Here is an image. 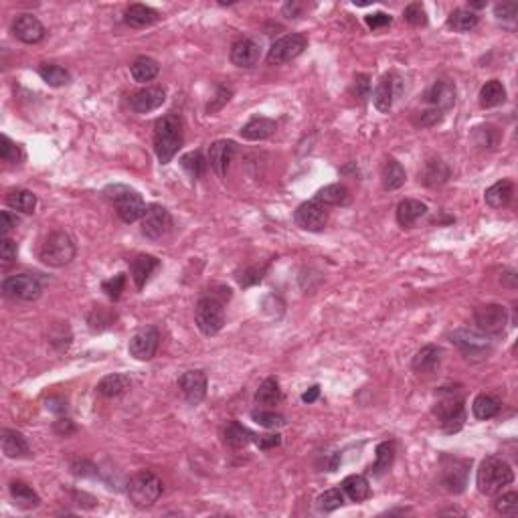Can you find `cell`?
<instances>
[{
	"label": "cell",
	"mask_w": 518,
	"mask_h": 518,
	"mask_svg": "<svg viewBox=\"0 0 518 518\" xmlns=\"http://www.w3.org/2000/svg\"><path fill=\"white\" fill-rule=\"evenodd\" d=\"M229 291H231L229 288H223L221 293L210 291L196 302L194 322L205 336H215L217 332H221L225 324V302L231 296Z\"/></svg>",
	"instance_id": "6da1fadb"
},
{
	"label": "cell",
	"mask_w": 518,
	"mask_h": 518,
	"mask_svg": "<svg viewBox=\"0 0 518 518\" xmlns=\"http://www.w3.org/2000/svg\"><path fill=\"white\" fill-rule=\"evenodd\" d=\"M182 146V120L178 113H166L154 124V152L160 164H168Z\"/></svg>",
	"instance_id": "7a4b0ae2"
},
{
	"label": "cell",
	"mask_w": 518,
	"mask_h": 518,
	"mask_svg": "<svg viewBox=\"0 0 518 518\" xmlns=\"http://www.w3.org/2000/svg\"><path fill=\"white\" fill-rule=\"evenodd\" d=\"M514 480V472L510 468V464L506 460H502L500 455H490L478 468V476H476V484L478 490L486 494V496H494L500 494L502 488L512 484Z\"/></svg>",
	"instance_id": "3957f363"
},
{
	"label": "cell",
	"mask_w": 518,
	"mask_h": 518,
	"mask_svg": "<svg viewBox=\"0 0 518 518\" xmlns=\"http://www.w3.org/2000/svg\"><path fill=\"white\" fill-rule=\"evenodd\" d=\"M39 255L49 267H63L75 258V243L63 231H55L45 239Z\"/></svg>",
	"instance_id": "277c9868"
},
{
	"label": "cell",
	"mask_w": 518,
	"mask_h": 518,
	"mask_svg": "<svg viewBox=\"0 0 518 518\" xmlns=\"http://www.w3.org/2000/svg\"><path fill=\"white\" fill-rule=\"evenodd\" d=\"M108 194L115 205V210L120 215V219L124 223H134L138 219H144L146 215V203L144 198L136 191H132L128 187H122V184H115V187H110L108 189Z\"/></svg>",
	"instance_id": "5b68a950"
},
{
	"label": "cell",
	"mask_w": 518,
	"mask_h": 518,
	"mask_svg": "<svg viewBox=\"0 0 518 518\" xmlns=\"http://www.w3.org/2000/svg\"><path fill=\"white\" fill-rule=\"evenodd\" d=\"M162 482L152 472H138L128 484V498L138 508H148L160 498Z\"/></svg>",
	"instance_id": "8992f818"
},
{
	"label": "cell",
	"mask_w": 518,
	"mask_h": 518,
	"mask_svg": "<svg viewBox=\"0 0 518 518\" xmlns=\"http://www.w3.org/2000/svg\"><path fill=\"white\" fill-rule=\"evenodd\" d=\"M437 419L441 423L446 434H455L464 427L466 423V407H464V399L455 397L452 393H448L443 399H439L434 409Z\"/></svg>",
	"instance_id": "52a82bcc"
},
{
	"label": "cell",
	"mask_w": 518,
	"mask_h": 518,
	"mask_svg": "<svg viewBox=\"0 0 518 518\" xmlns=\"http://www.w3.org/2000/svg\"><path fill=\"white\" fill-rule=\"evenodd\" d=\"M2 293L6 298H13V300L32 302V300H37L43 293V286H41V282L34 275H8V277L2 279Z\"/></svg>",
	"instance_id": "ba28073f"
},
{
	"label": "cell",
	"mask_w": 518,
	"mask_h": 518,
	"mask_svg": "<svg viewBox=\"0 0 518 518\" xmlns=\"http://www.w3.org/2000/svg\"><path fill=\"white\" fill-rule=\"evenodd\" d=\"M474 322L486 336H498L508 324V312L500 304H484V306L476 308Z\"/></svg>",
	"instance_id": "9c48e42d"
},
{
	"label": "cell",
	"mask_w": 518,
	"mask_h": 518,
	"mask_svg": "<svg viewBox=\"0 0 518 518\" xmlns=\"http://www.w3.org/2000/svg\"><path fill=\"white\" fill-rule=\"evenodd\" d=\"M308 47V39L300 32H291V34H284L282 39H277L270 53H267V63L270 65H284L300 57Z\"/></svg>",
	"instance_id": "30bf717a"
},
{
	"label": "cell",
	"mask_w": 518,
	"mask_h": 518,
	"mask_svg": "<svg viewBox=\"0 0 518 518\" xmlns=\"http://www.w3.org/2000/svg\"><path fill=\"white\" fill-rule=\"evenodd\" d=\"M170 231H172L170 213L164 207H160V205L148 207L144 219H142V233L146 237L152 239V241H158V239H164Z\"/></svg>",
	"instance_id": "8fae6325"
},
{
	"label": "cell",
	"mask_w": 518,
	"mask_h": 518,
	"mask_svg": "<svg viewBox=\"0 0 518 518\" xmlns=\"http://www.w3.org/2000/svg\"><path fill=\"white\" fill-rule=\"evenodd\" d=\"M158 344H160L158 328H156V326H144V328H140V330L130 339L128 350L130 355L134 356L136 360H150L152 356L156 355Z\"/></svg>",
	"instance_id": "7c38bea8"
},
{
	"label": "cell",
	"mask_w": 518,
	"mask_h": 518,
	"mask_svg": "<svg viewBox=\"0 0 518 518\" xmlns=\"http://www.w3.org/2000/svg\"><path fill=\"white\" fill-rule=\"evenodd\" d=\"M293 221H296V225L302 227L304 231L320 233L324 227L328 225V210L316 201H308V203H302L296 209Z\"/></svg>",
	"instance_id": "4fadbf2b"
},
{
	"label": "cell",
	"mask_w": 518,
	"mask_h": 518,
	"mask_svg": "<svg viewBox=\"0 0 518 518\" xmlns=\"http://www.w3.org/2000/svg\"><path fill=\"white\" fill-rule=\"evenodd\" d=\"M452 342L468 356H486L490 353V342H488V336L482 334V332H474V330H468V328H462V330H455L452 334Z\"/></svg>",
	"instance_id": "5bb4252c"
},
{
	"label": "cell",
	"mask_w": 518,
	"mask_h": 518,
	"mask_svg": "<svg viewBox=\"0 0 518 518\" xmlns=\"http://www.w3.org/2000/svg\"><path fill=\"white\" fill-rule=\"evenodd\" d=\"M178 388L189 405H198L207 395V374L203 371H187L178 379Z\"/></svg>",
	"instance_id": "9a60e30c"
},
{
	"label": "cell",
	"mask_w": 518,
	"mask_h": 518,
	"mask_svg": "<svg viewBox=\"0 0 518 518\" xmlns=\"http://www.w3.org/2000/svg\"><path fill=\"white\" fill-rule=\"evenodd\" d=\"M166 99V94L162 87H144L140 91H134L130 96V110L136 113H150L158 110Z\"/></svg>",
	"instance_id": "2e32d148"
},
{
	"label": "cell",
	"mask_w": 518,
	"mask_h": 518,
	"mask_svg": "<svg viewBox=\"0 0 518 518\" xmlns=\"http://www.w3.org/2000/svg\"><path fill=\"white\" fill-rule=\"evenodd\" d=\"M229 57H231V63L235 67H243V69L255 67L261 59V45L253 39H241V41L233 43Z\"/></svg>",
	"instance_id": "e0dca14e"
},
{
	"label": "cell",
	"mask_w": 518,
	"mask_h": 518,
	"mask_svg": "<svg viewBox=\"0 0 518 518\" xmlns=\"http://www.w3.org/2000/svg\"><path fill=\"white\" fill-rule=\"evenodd\" d=\"M13 32L23 43H39L45 37V27L37 16L18 15L13 23Z\"/></svg>",
	"instance_id": "ac0fdd59"
},
{
	"label": "cell",
	"mask_w": 518,
	"mask_h": 518,
	"mask_svg": "<svg viewBox=\"0 0 518 518\" xmlns=\"http://www.w3.org/2000/svg\"><path fill=\"white\" fill-rule=\"evenodd\" d=\"M237 146L233 140H217L215 144H210L209 148V162L213 166V170L219 175L221 178H225L227 168L233 160V154H235Z\"/></svg>",
	"instance_id": "d6986e66"
},
{
	"label": "cell",
	"mask_w": 518,
	"mask_h": 518,
	"mask_svg": "<svg viewBox=\"0 0 518 518\" xmlns=\"http://www.w3.org/2000/svg\"><path fill=\"white\" fill-rule=\"evenodd\" d=\"M397 83H399V80L393 73L383 75L377 83L372 101H374V108L381 113H387L393 108V101H395V96H397Z\"/></svg>",
	"instance_id": "ffe728a7"
},
{
	"label": "cell",
	"mask_w": 518,
	"mask_h": 518,
	"mask_svg": "<svg viewBox=\"0 0 518 518\" xmlns=\"http://www.w3.org/2000/svg\"><path fill=\"white\" fill-rule=\"evenodd\" d=\"M160 267V261L154 258V255H138V258L132 259L130 263V275L136 284L138 290H142L146 286V282L152 277V274Z\"/></svg>",
	"instance_id": "44dd1931"
},
{
	"label": "cell",
	"mask_w": 518,
	"mask_h": 518,
	"mask_svg": "<svg viewBox=\"0 0 518 518\" xmlns=\"http://www.w3.org/2000/svg\"><path fill=\"white\" fill-rule=\"evenodd\" d=\"M427 101L439 110H450L453 103H455V85L452 81L448 80H439L431 85V89L427 91Z\"/></svg>",
	"instance_id": "7402d4cb"
},
{
	"label": "cell",
	"mask_w": 518,
	"mask_h": 518,
	"mask_svg": "<svg viewBox=\"0 0 518 518\" xmlns=\"http://www.w3.org/2000/svg\"><path fill=\"white\" fill-rule=\"evenodd\" d=\"M439 362H441V348L436 346V344H427V346L421 348L417 355L413 356L411 367H413V371L419 372V374H429V372H434L439 367Z\"/></svg>",
	"instance_id": "603a6c76"
},
{
	"label": "cell",
	"mask_w": 518,
	"mask_h": 518,
	"mask_svg": "<svg viewBox=\"0 0 518 518\" xmlns=\"http://www.w3.org/2000/svg\"><path fill=\"white\" fill-rule=\"evenodd\" d=\"M425 215H427V205L415 198H405L397 205V223L401 227H413Z\"/></svg>",
	"instance_id": "cb8c5ba5"
},
{
	"label": "cell",
	"mask_w": 518,
	"mask_h": 518,
	"mask_svg": "<svg viewBox=\"0 0 518 518\" xmlns=\"http://www.w3.org/2000/svg\"><path fill=\"white\" fill-rule=\"evenodd\" d=\"M275 130H277V124L270 118H251L245 126L241 128V136L245 140H265L270 136H274Z\"/></svg>",
	"instance_id": "d4e9b609"
},
{
	"label": "cell",
	"mask_w": 518,
	"mask_h": 518,
	"mask_svg": "<svg viewBox=\"0 0 518 518\" xmlns=\"http://www.w3.org/2000/svg\"><path fill=\"white\" fill-rule=\"evenodd\" d=\"M0 443H2V453L6 457H27L29 455V443L23 434H18L15 429H4L2 437H0Z\"/></svg>",
	"instance_id": "484cf974"
},
{
	"label": "cell",
	"mask_w": 518,
	"mask_h": 518,
	"mask_svg": "<svg viewBox=\"0 0 518 518\" xmlns=\"http://www.w3.org/2000/svg\"><path fill=\"white\" fill-rule=\"evenodd\" d=\"M512 196H514V184H512L510 180H498V182H494L484 194L486 203H488L492 209L508 207L510 201H512Z\"/></svg>",
	"instance_id": "4316f807"
},
{
	"label": "cell",
	"mask_w": 518,
	"mask_h": 518,
	"mask_svg": "<svg viewBox=\"0 0 518 518\" xmlns=\"http://www.w3.org/2000/svg\"><path fill=\"white\" fill-rule=\"evenodd\" d=\"M448 178H450V166L439 158H429L419 175V180L425 187H439Z\"/></svg>",
	"instance_id": "83f0119b"
},
{
	"label": "cell",
	"mask_w": 518,
	"mask_h": 518,
	"mask_svg": "<svg viewBox=\"0 0 518 518\" xmlns=\"http://www.w3.org/2000/svg\"><path fill=\"white\" fill-rule=\"evenodd\" d=\"M126 23H128L130 27H136V29H144V27H150V25H154L160 15H158V11H154L152 6H146V4H130L128 8H126Z\"/></svg>",
	"instance_id": "f1b7e54d"
},
{
	"label": "cell",
	"mask_w": 518,
	"mask_h": 518,
	"mask_svg": "<svg viewBox=\"0 0 518 518\" xmlns=\"http://www.w3.org/2000/svg\"><path fill=\"white\" fill-rule=\"evenodd\" d=\"M314 201L320 203L322 207H344V205H348L350 194H348V189L344 184H328L316 193Z\"/></svg>",
	"instance_id": "f546056e"
},
{
	"label": "cell",
	"mask_w": 518,
	"mask_h": 518,
	"mask_svg": "<svg viewBox=\"0 0 518 518\" xmlns=\"http://www.w3.org/2000/svg\"><path fill=\"white\" fill-rule=\"evenodd\" d=\"M132 385V381H130V377L126 374H120V372H113V374H108V377H103L99 383H97V393L99 395H103V397H120V395H124L126 391L130 388Z\"/></svg>",
	"instance_id": "4dcf8cb0"
},
{
	"label": "cell",
	"mask_w": 518,
	"mask_h": 518,
	"mask_svg": "<svg viewBox=\"0 0 518 518\" xmlns=\"http://www.w3.org/2000/svg\"><path fill=\"white\" fill-rule=\"evenodd\" d=\"M342 492L350 498L353 502H365L371 496V486L365 476L353 474L348 478H344L342 482Z\"/></svg>",
	"instance_id": "1f68e13d"
},
{
	"label": "cell",
	"mask_w": 518,
	"mask_h": 518,
	"mask_svg": "<svg viewBox=\"0 0 518 518\" xmlns=\"http://www.w3.org/2000/svg\"><path fill=\"white\" fill-rule=\"evenodd\" d=\"M11 496L18 508H25V510H31V508H37L41 504V498L39 494L32 490L31 486L25 484V482H13L11 484Z\"/></svg>",
	"instance_id": "d6a6232c"
},
{
	"label": "cell",
	"mask_w": 518,
	"mask_h": 518,
	"mask_svg": "<svg viewBox=\"0 0 518 518\" xmlns=\"http://www.w3.org/2000/svg\"><path fill=\"white\" fill-rule=\"evenodd\" d=\"M130 73L138 83H146V81H152L160 73V65L152 57H138L130 67Z\"/></svg>",
	"instance_id": "836d02e7"
},
{
	"label": "cell",
	"mask_w": 518,
	"mask_h": 518,
	"mask_svg": "<svg viewBox=\"0 0 518 518\" xmlns=\"http://www.w3.org/2000/svg\"><path fill=\"white\" fill-rule=\"evenodd\" d=\"M480 18L469 8H457L448 16V27L455 32H469L478 27Z\"/></svg>",
	"instance_id": "e575fe53"
},
{
	"label": "cell",
	"mask_w": 518,
	"mask_h": 518,
	"mask_svg": "<svg viewBox=\"0 0 518 518\" xmlns=\"http://www.w3.org/2000/svg\"><path fill=\"white\" fill-rule=\"evenodd\" d=\"M4 203H6V207H11L13 210L31 215V213H34V207H37V196L31 191L16 189V191H11V193L6 194Z\"/></svg>",
	"instance_id": "d590c367"
},
{
	"label": "cell",
	"mask_w": 518,
	"mask_h": 518,
	"mask_svg": "<svg viewBox=\"0 0 518 518\" xmlns=\"http://www.w3.org/2000/svg\"><path fill=\"white\" fill-rule=\"evenodd\" d=\"M506 99V89L498 80H490L486 85H482L480 89V106L490 110V108H496L504 103Z\"/></svg>",
	"instance_id": "8d00e7d4"
},
{
	"label": "cell",
	"mask_w": 518,
	"mask_h": 518,
	"mask_svg": "<svg viewBox=\"0 0 518 518\" xmlns=\"http://www.w3.org/2000/svg\"><path fill=\"white\" fill-rule=\"evenodd\" d=\"M500 409H502L500 401H498L496 397H492V395H478V397L474 399V403H472L474 415L482 421L496 417V415L500 413Z\"/></svg>",
	"instance_id": "74e56055"
},
{
	"label": "cell",
	"mask_w": 518,
	"mask_h": 518,
	"mask_svg": "<svg viewBox=\"0 0 518 518\" xmlns=\"http://www.w3.org/2000/svg\"><path fill=\"white\" fill-rule=\"evenodd\" d=\"M405 178H407V175H405L403 166L395 158H388L383 166V187L387 191H397L405 184Z\"/></svg>",
	"instance_id": "f35d334b"
},
{
	"label": "cell",
	"mask_w": 518,
	"mask_h": 518,
	"mask_svg": "<svg viewBox=\"0 0 518 518\" xmlns=\"http://www.w3.org/2000/svg\"><path fill=\"white\" fill-rule=\"evenodd\" d=\"M282 401V388L279 383L275 381L274 377L265 379L261 385H259L258 393H255V403L265 405V407H272Z\"/></svg>",
	"instance_id": "ab89813d"
},
{
	"label": "cell",
	"mask_w": 518,
	"mask_h": 518,
	"mask_svg": "<svg viewBox=\"0 0 518 518\" xmlns=\"http://www.w3.org/2000/svg\"><path fill=\"white\" fill-rule=\"evenodd\" d=\"M251 437H253V434L247 427H243L241 423H237V421H231L225 427V443L233 450L245 448L251 441Z\"/></svg>",
	"instance_id": "60d3db41"
},
{
	"label": "cell",
	"mask_w": 518,
	"mask_h": 518,
	"mask_svg": "<svg viewBox=\"0 0 518 518\" xmlns=\"http://www.w3.org/2000/svg\"><path fill=\"white\" fill-rule=\"evenodd\" d=\"M39 75L51 87H61L65 83H69V71L61 65H41Z\"/></svg>",
	"instance_id": "b9f144b4"
},
{
	"label": "cell",
	"mask_w": 518,
	"mask_h": 518,
	"mask_svg": "<svg viewBox=\"0 0 518 518\" xmlns=\"http://www.w3.org/2000/svg\"><path fill=\"white\" fill-rule=\"evenodd\" d=\"M393 460H395V443H393V441H383V443H379V446H377V460H374V464H372L371 472H374V474L387 472V469L391 468V464H393Z\"/></svg>",
	"instance_id": "7bdbcfd3"
},
{
	"label": "cell",
	"mask_w": 518,
	"mask_h": 518,
	"mask_svg": "<svg viewBox=\"0 0 518 518\" xmlns=\"http://www.w3.org/2000/svg\"><path fill=\"white\" fill-rule=\"evenodd\" d=\"M115 318H118V316H115L113 310H110V308L106 306H97L89 312L87 324H89L91 330H106V328H110V326L115 322Z\"/></svg>",
	"instance_id": "ee69618b"
},
{
	"label": "cell",
	"mask_w": 518,
	"mask_h": 518,
	"mask_svg": "<svg viewBox=\"0 0 518 518\" xmlns=\"http://www.w3.org/2000/svg\"><path fill=\"white\" fill-rule=\"evenodd\" d=\"M344 504V492L340 490V488H332V490H326L322 492L318 498H316V506H318V510H322V512H332V510H336Z\"/></svg>",
	"instance_id": "f6af8a7d"
},
{
	"label": "cell",
	"mask_w": 518,
	"mask_h": 518,
	"mask_svg": "<svg viewBox=\"0 0 518 518\" xmlns=\"http://www.w3.org/2000/svg\"><path fill=\"white\" fill-rule=\"evenodd\" d=\"M180 164H182V168L189 172L191 178L203 177V172H205V158H203L201 152H189V154H184L180 158Z\"/></svg>",
	"instance_id": "bcb514c9"
},
{
	"label": "cell",
	"mask_w": 518,
	"mask_h": 518,
	"mask_svg": "<svg viewBox=\"0 0 518 518\" xmlns=\"http://www.w3.org/2000/svg\"><path fill=\"white\" fill-rule=\"evenodd\" d=\"M251 419L255 421L258 425H261V427H267V429L286 425V417L279 415V413H274V411H253Z\"/></svg>",
	"instance_id": "7dc6e473"
},
{
	"label": "cell",
	"mask_w": 518,
	"mask_h": 518,
	"mask_svg": "<svg viewBox=\"0 0 518 518\" xmlns=\"http://www.w3.org/2000/svg\"><path fill=\"white\" fill-rule=\"evenodd\" d=\"M0 158L4 162H13V164H18V162L23 160L20 148L8 136H2L0 138Z\"/></svg>",
	"instance_id": "c3c4849f"
},
{
	"label": "cell",
	"mask_w": 518,
	"mask_h": 518,
	"mask_svg": "<svg viewBox=\"0 0 518 518\" xmlns=\"http://www.w3.org/2000/svg\"><path fill=\"white\" fill-rule=\"evenodd\" d=\"M494 508H496V512L498 514H506V517H510V514H517L518 510V494L517 492H508V494H502L496 498L494 502Z\"/></svg>",
	"instance_id": "681fc988"
},
{
	"label": "cell",
	"mask_w": 518,
	"mask_h": 518,
	"mask_svg": "<svg viewBox=\"0 0 518 518\" xmlns=\"http://www.w3.org/2000/svg\"><path fill=\"white\" fill-rule=\"evenodd\" d=\"M403 16L405 20H407L409 25H413V27H425V25H427V13H425V8L421 6L419 2L409 4V6L403 11Z\"/></svg>",
	"instance_id": "f907efd6"
},
{
	"label": "cell",
	"mask_w": 518,
	"mask_h": 518,
	"mask_svg": "<svg viewBox=\"0 0 518 518\" xmlns=\"http://www.w3.org/2000/svg\"><path fill=\"white\" fill-rule=\"evenodd\" d=\"M124 288H126V275L124 274L113 275V277L106 279V282L101 284V290L106 291V296L112 298V300H118V298L122 296Z\"/></svg>",
	"instance_id": "816d5d0a"
},
{
	"label": "cell",
	"mask_w": 518,
	"mask_h": 518,
	"mask_svg": "<svg viewBox=\"0 0 518 518\" xmlns=\"http://www.w3.org/2000/svg\"><path fill=\"white\" fill-rule=\"evenodd\" d=\"M517 13H518L517 2H498V4L494 6V15H496V18H500V20H514V18H517Z\"/></svg>",
	"instance_id": "f5cc1de1"
},
{
	"label": "cell",
	"mask_w": 518,
	"mask_h": 518,
	"mask_svg": "<svg viewBox=\"0 0 518 518\" xmlns=\"http://www.w3.org/2000/svg\"><path fill=\"white\" fill-rule=\"evenodd\" d=\"M251 441H255L259 450H272V448H277L282 443V436L279 434H265V436H255L253 434Z\"/></svg>",
	"instance_id": "db71d44e"
},
{
	"label": "cell",
	"mask_w": 518,
	"mask_h": 518,
	"mask_svg": "<svg viewBox=\"0 0 518 518\" xmlns=\"http://www.w3.org/2000/svg\"><path fill=\"white\" fill-rule=\"evenodd\" d=\"M18 255V247H16V241L13 239H8V237H4L2 239V245H0V258L4 263H13Z\"/></svg>",
	"instance_id": "11a10c76"
},
{
	"label": "cell",
	"mask_w": 518,
	"mask_h": 518,
	"mask_svg": "<svg viewBox=\"0 0 518 518\" xmlns=\"http://www.w3.org/2000/svg\"><path fill=\"white\" fill-rule=\"evenodd\" d=\"M441 113L439 110L436 108H431V110H425V112L419 113V120H417V124H419L421 128H431V126H436L441 122Z\"/></svg>",
	"instance_id": "9f6ffc18"
},
{
	"label": "cell",
	"mask_w": 518,
	"mask_h": 518,
	"mask_svg": "<svg viewBox=\"0 0 518 518\" xmlns=\"http://www.w3.org/2000/svg\"><path fill=\"white\" fill-rule=\"evenodd\" d=\"M365 23L369 25V29L377 31V29H385L391 25V16L387 13H374V15L365 16Z\"/></svg>",
	"instance_id": "6f0895ef"
},
{
	"label": "cell",
	"mask_w": 518,
	"mask_h": 518,
	"mask_svg": "<svg viewBox=\"0 0 518 518\" xmlns=\"http://www.w3.org/2000/svg\"><path fill=\"white\" fill-rule=\"evenodd\" d=\"M355 91L356 97L367 99V97H369V91H371V77H369V75H358L355 83Z\"/></svg>",
	"instance_id": "680465c9"
},
{
	"label": "cell",
	"mask_w": 518,
	"mask_h": 518,
	"mask_svg": "<svg viewBox=\"0 0 518 518\" xmlns=\"http://www.w3.org/2000/svg\"><path fill=\"white\" fill-rule=\"evenodd\" d=\"M263 272H265V267H253V270H247V272L239 277V284H241V286H251V284H255V282H259V279L263 277Z\"/></svg>",
	"instance_id": "91938a15"
},
{
	"label": "cell",
	"mask_w": 518,
	"mask_h": 518,
	"mask_svg": "<svg viewBox=\"0 0 518 518\" xmlns=\"http://www.w3.org/2000/svg\"><path fill=\"white\" fill-rule=\"evenodd\" d=\"M229 97H231V91H229V89H219V94H217V99H215V101H210L209 106H207V112L215 113L217 110H221V108L225 106L227 101H229Z\"/></svg>",
	"instance_id": "94428289"
},
{
	"label": "cell",
	"mask_w": 518,
	"mask_h": 518,
	"mask_svg": "<svg viewBox=\"0 0 518 518\" xmlns=\"http://www.w3.org/2000/svg\"><path fill=\"white\" fill-rule=\"evenodd\" d=\"M0 219H2V225H0V231H2V235L6 237V235H8V231H11L13 227H16V223H18V219L11 215V210H2V215H0Z\"/></svg>",
	"instance_id": "6125c7cd"
},
{
	"label": "cell",
	"mask_w": 518,
	"mask_h": 518,
	"mask_svg": "<svg viewBox=\"0 0 518 518\" xmlns=\"http://www.w3.org/2000/svg\"><path fill=\"white\" fill-rule=\"evenodd\" d=\"M302 11H304V4H300V2H288V4L284 6V15L290 16V18L302 16Z\"/></svg>",
	"instance_id": "be15d7a7"
},
{
	"label": "cell",
	"mask_w": 518,
	"mask_h": 518,
	"mask_svg": "<svg viewBox=\"0 0 518 518\" xmlns=\"http://www.w3.org/2000/svg\"><path fill=\"white\" fill-rule=\"evenodd\" d=\"M55 429H57V434H61V436H69V434L75 431V425H73L69 419H59L55 423Z\"/></svg>",
	"instance_id": "e7e4bbea"
},
{
	"label": "cell",
	"mask_w": 518,
	"mask_h": 518,
	"mask_svg": "<svg viewBox=\"0 0 518 518\" xmlns=\"http://www.w3.org/2000/svg\"><path fill=\"white\" fill-rule=\"evenodd\" d=\"M318 395H320V387L316 385V387H312L310 391H306V393L302 395V401H304V403H314V401L318 399Z\"/></svg>",
	"instance_id": "03108f58"
}]
</instances>
